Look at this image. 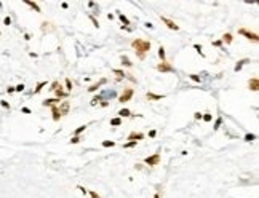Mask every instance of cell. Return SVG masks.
<instances>
[{"label": "cell", "instance_id": "6da1fadb", "mask_svg": "<svg viewBox=\"0 0 259 198\" xmlns=\"http://www.w3.org/2000/svg\"><path fill=\"white\" fill-rule=\"evenodd\" d=\"M131 46L133 50L136 51V56L139 59H146V53L150 51V42L149 40H144V39H136L131 42Z\"/></svg>", "mask_w": 259, "mask_h": 198}, {"label": "cell", "instance_id": "7a4b0ae2", "mask_svg": "<svg viewBox=\"0 0 259 198\" xmlns=\"http://www.w3.org/2000/svg\"><path fill=\"white\" fill-rule=\"evenodd\" d=\"M133 94H134V90H133V88H125V90H123V93L118 96V102L125 104V102H128L130 99L133 98Z\"/></svg>", "mask_w": 259, "mask_h": 198}, {"label": "cell", "instance_id": "3957f363", "mask_svg": "<svg viewBox=\"0 0 259 198\" xmlns=\"http://www.w3.org/2000/svg\"><path fill=\"white\" fill-rule=\"evenodd\" d=\"M238 35H243L245 39L248 40H253V42H257L259 40V35L256 32H249L248 29H245V27H242V29H238Z\"/></svg>", "mask_w": 259, "mask_h": 198}, {"label": "cell", "instance_id": "277c9868", "mask_svg": "<svg viewBox=\"0 0 259 198\" xmlns=\"http://www.w3.org/2000/svg\"><path fill=\"white\" fill-rule=\"evenodd\" d=\"M144 163H146V165H149V166H157V165H160V153H159V152H155V153L150 155V157H146V158H144Z\"/></svg>", "mask_w": 259, "mask_h": 198}, {"label": "cell", "instance_id": "5b68a950", "mask_svg": "<svg viewBox=\"0 0 259 198\" xmlns=\"http://www.w3.org/2000/svg\"><path fill=\"white\" fill-rule=\"evenodd\" d=\"M160 21L168 27V29H171V31H179V26L174 23L173 19H170V18H165V16H160Z\"/></svg>", "mask_w": 259, "mask_h": 198}, {"label": "cell", "instance_id": "8992f818", "mask_svg": "<svg viewBox=\"0 0 259 198\" xmlns=\"http://www.w3.org/2000/svg\"><path fill=\"white\" fill-rule=\"evenodd\" d=\"M157 70L159 72H176V69H174L170 62H166V61H163V62H160L159 65H157Z\"/></svg>", "mask_w": 259, "mask_h": 198}, {"label": "cell", "instance_id": "52a82bcc", "mask_svg": "<svg viewBox=\"0 0 259 198\" xmlns=\"http://www.w3.org/2000/svg\"><path fill=\"white\" fill-rule=\"evenodd\" d=\"M42 104L45 106V107H53V106H59L61 104V99H58V98H51V99H45Z\"/></svg>", "mask_w": 259, "mask_h": 198}, {"label": "cell", "instance_id": "ba28073f", "mask_svg": "<svg viewBox=\"0 0 259 198\" xmlns=\"http://www.w3.org/2000/svg\"><path fill=\"white\" fill-rule=\"evenodd\" d=\"M248 86H249V90L251 91H257L259 90V80H257V77H253V78H249V82H248Z\"/></svg>", "mask_w": 259, "mask_h": 198}, {"label": "cell", "instance_id": "9c48e42d", "mask_svg": "<svg viewBox=\"0 0 259 198\" xmlns=\"http://www.w3.org/2000/svg\"><path fill=\"white\" fill-rule=\"evenodd\" d=\"M126 139H128V141H131V142H138V141L144 139V134H142V133H130Z\"/></svg>", "mask_w": 259, "mask_h": 198}, {"label": "cell", "instance_id": "30bf717a", "mask_svg": "<svg viewBox=\"0 0 259 198\" xmlns=\"http://www.w3.org/2000/svg\"><path fill=\"white\" fill-rule=\"evenodd\" d=\"M69 102L67 101H64V102H61V104L58 106V109H59V112H61V117L62 115H66V114H69Z\"/></svg>", "mask_w": 259, "mask_h": 198}, {"label": "cell", "instance_id": "8fae6325", "mask_svg": "<svg viewBox=\"0 0 259 198\" xmlns=\"http://www.w3.org/2000/svg\"><path fill=\"white\" fill-rule=\"evenodd\" d=\"M106 82H107L106 78H101V80H99L98 83H93V85H91V86L88 88V91H90V93H95V91H98V90L101 88V85H104Z\"/></svg>", "mask_w": 259, "mask_h": 198}, {"label": "cell", "instance_id": "7c38bea8", "mask_svg": "<svg viewBox=\"0 0 259 198\" xmlns=\"http://www.w3.org/2000/svg\"><path fill=\"white\" fill-rule=\"evenodd\" d=\"M146 98L149 99V101H162L165 96H163V94H155V93H150V91H149V93L146 94Z\"/></svg>", "mask_w": 259, "mask_h": 198}, {"label": "cell", "instance_id": "4fadbf2b", "mask_svg": "<svg viewBox=\"0 0 259 198\" xmlns=\"http://www.w3.org/2000/svg\"><path fill=\"white\" fill-rule=\"evenodd\" d=\"M51 117H53V120L54 121H59L61 120V112H59V109H58V106H53L51 107Z\"/></svg>", "mask_w": 259, "mask_h": 198}, {"label": "cell", "instance_id": "5bb4252c", "mask_svg": "<svg viewBox=\"0 0 259 198\" xmlns=\"http://www.w3.org/2000/svg\"><path fill=\"white\" fill-rule=\"evenodd\" d=\"M248 62H249V59H248V58H245V59H240V61H238V62L235 64L234 70H235V72H240V70H242V67H243L245 64H248Z\"/></svg>", "mask_w": 259, "mask_h": 198}, {"label": "cell", "instance_id": "9a60e30c", "mask_svg": "<svg viewBox=\"0 0 259 198\" xmlns=\"http://www.w3.org/2000/svg\"><path fill=\"white\" fill-rule=\"evenodd\" d=\"M27 6H31L32 8V10H35L37 13H42V10H40V6H39V3H35V2H29V0H26V2H24Z\"/></svg>", "mask_w": 259, "mask_h": 198}, {"label": "cell", "instance_id": "2e32d148", "mask_svg": "<svg viewBox=\"0 0 259 198\" xmlns=\"http://www.w3.org/2000/svg\"><path fill=\"white\" fill-rule=\"evenodd\" d=\"M118 117L120 118H126V117H131V110H130V109H120L118 110Z\"/></svg>", "mask_w": 259, "mask_h": 198}, {"label": "cell", "instance_id": "e0dca14e", "mask_svg": "<svg viewBox=\"0 0 259 198\" xmlns=\"http://www.w3.org/2000/svg\"><path fill=\"white\" fill-rule=\"evenodd\" d=\"M117 14H118V19L123 23V26H125V27H128V24H130V19H128V18H126V16H125L122 11H118Z\"/></svg>", "mask_w": 259, "mask_h": 198}, {"label": "cell", "instance_id": "ac0fdd59", "mask_svg": "<svg viewBox=\"0 0 259 198\" xmlns=\"http://www.w3.org/2000/svg\"><path fill=\"white\" fill-rule=\"evenodd\" d=\"M45 86H47V82H39V83H37V86H35V90H34V94H39Z\"/></svg>", "mask_w": 259, "mask_h": 198}, {"label": "cell", "instance_id": "d6986e66", "mask_svg": "<svg viewBox=\"0 0 259 198\" xmlns=\"http://www.w3.org/2000/svg\"><path fill=\"white\" fill-rule=\"evenodd\" d=\"M232 40H234V37H232V34H224V37H222V43L226 42L227 45H230V43H232Z\"/></svg>", "mask_w": 259, "mask_h": 198}, {"label": "cell", "instance_id": "ffe728a7", "mask_svg": "<svg viewBox=\"0 0 259 198\" xmlns=\"http://www.w3.org/2000/svg\"><path fill=\"white\" fill-rule=\"evenodd\" d=\"M122 64L125 65V67H133V62L130 61V59H128V56H125V54L122 56Z\"/></svg>", "mask_w": 259, "mask_h": 198}, {"label": "cell", "instance_id": "44dd1931", "mask_svg": "<svg viewBox=\"0 0 259 198\" xmlns=\"http://www.w3.org/2000/svg\"><path fill=\"white\" fill-rule=\"evenodd\" d=\"M120 125H122V118L120 117H115L110 120V126H120Z\"/></svg>", "mask_w": 259, "mask_h": 198}, {"label": "cell", "instance_id": "7402d4cb", "mask_svg": "<svg viewBox=\"0 0 259 198\" xmlns=\"http://www.w3.org/2000/svg\"><path fill=\"white\" fill-rule=\"evenodd\" d=\"M159 58L162 59V62L166 61V53H165V48H163V46H160V48H159Z\"/></svg>", "mask_w": 259, "mask_h": 198}, {"label": "cell", "instance_id": "603a6c76", "mask_svg": "<svg viewBox=\"0 0 259 198\" xmlns=\"http://www.w3.org/2000/svg\"><path fill=\"white\" fill-rule=\"evenodd\" d=\"M112 72H114V74L117 75V77H118V78H125V75H126V74H125V72H123L122 69H114Z\"/></svg>", "mask_w": 259, "mask_h": 198}, {"label": "cell", "instance_id": "cb8c5ba5", "mask_svg": "<svg viewBox=\"0 0 259 198\" xmlns=\"http://www.w3.org/2000/svg\"><path fill=\"white\" fill-rule=\"evenodd\" d=\"M187 77H189V78H190L192 82H195V83H200V82H202V78L198 77V75H195V74H189Z\"/></svg>", "mask_w": 259, "mask_h": 198}, {"label": "cell", "instance_id": "d4e9b609", "mask_svg": "<svg viewBox=\"0 0 259 198\" xmlns=\"http://www.w3.org/2000/svg\"><path fill=\"white\" fill-rule=\"evenodd\" d=\"M61 88H62V86H61ZM61 88H58L56 91H54V93H56V96H58V99H61V98H66V96H67V93H64Z\"/></svg>", "mask_w": 259, "mask_h": 198}, {"label": "cell", "instance_id": "484cf974", "mask_svg": "<svg viewBox=\"0 0 259 198\" xmlns=\"http://www.w3.org/2000/svg\"><path fill=\"white\" fill-rule=\"evenodd\" d=\"M101 101H103V96H99V94H98V96H95L93 99H91V106H96V104H99Z\"/></svg>", "mask_w": 259, "mask_h": 198}, {"label": "cell", "instance_id": "4316f807", "mask_svg": "<svg viewBox=\"0 0 259 198\" xmlns=\"http://www.w3.org/2000/svg\"><path fill=\"white\" fill-rule=\"evenodd\" d=\"M87 129V125H82V126H78L77 129H75V133H74V136H78L80 133H83V131Z\"/></svg>", "mask_w": 259, "mask_h": 198}, {"label": "cell", "instance_id": "83f0119b", "mask_svg": "<svg viewBox=\"0 0 259 198\" xmlns=\"http://www.w3.org/2000/svg\"><path fill=\"white\" fill-rule=\"evenodd\" d=\"M58 88H61L59 82H53V83H51V86H50V91H56Z\"/></svg>", "mask_w": 259, "mask_h": 198}, {"label": "cell", "instance_id": "f1b7e54d", "mask_svg": "<svg viewBox=\"0 0 259 198\" xmlns=\"http://www.w3.org/2000/svg\"><path fill=\"white\" fill-rule=\"evenodd\" d=\"M221 125H222V117H218V118H216V121H214V126H213V128L218 129Z\"/></svg>", "mask_w": 259, "mask_h": 198}, {"label": "cell", "instance_id": "f546056e", "mask_svg": "<svg viewBox=\"0 0 259 198\" xmlns=\"http://www.w3.org/2000/svg\"><path fill=\"white\" fill-rule=\"evenodd\" d=\"M136 144L138 142H131V141H128L126 144H123V149H133V147H136Z\"/></svg>", "mask_w": 259, "mask_h": 198}, {"label": "cell", "instance_id": "4dcf8cb0", "mask_svg": "<svg viewBox=\"0 0 259 198\" xmlns=\"http://www.w3.org/2000/svg\"><path fill=\"white\" fill-rule=\"evenodd\" d=\"M115 142L114 141H103V147H114Z\"/></svg>", "mask_w": 259, "mask_h": 198}, {"label": "cell", "instance_id": "1f68e13d", "mask_svg": "<svg viewBox=\"0 0 259 198\" xmlns=\"http://www.w3.org/2000/svg\"><path fill=\"white\" fill-rule=\"evenodd\" d=\"M256 139V134H245V141L246 142H251V141Z\"/></svg>", "mask_w": 259, "mask_h": 198}, {"label": "cell", "instance_id": "d6a6232c", "mask_svg": "<svg viewBox=\"0 0 259 198\" xmlns=\"http://www.w3.org/2000/svg\"><path fill=\"white\" fill-rule=\"evenodd\" d=\"M87 193H90L91 198H101V196L98 195V192H95V190H87Z\"/></svg>", "mask_w": 259, "mask_h": 198}, {"label": "cell", "instance_id": "836d02e7", "mask_svg": "<svg viewBox=\"0 0 259 198\" xmlns=\"http://www.w3.org/2000/svg\"><path fill=\"white\" fill-rule=\"evenodd\" d=\"M202 120H203V121H211V120H213V115H211V114H205V115L202 117Z\"/></svg>", "mask_w": 259, "mask_h": 198}, {"label": "cell", "instance_id": "e575fe53", "mask_svg": "<svg viewBox=\"0 0 259 198\" xmlns=\"http://www.w3.org/2000/svg\"><path fill=\"white\" fill-rule=\"evenodd\" d=\"M193 48L197 50V53H200V56H205V53L202 51V45H197V43H195V45H193Z\"/></svg>", "mask_w": 259, "mask_h": 198}, {"label": "cell", "instance_id": "d590c367", "mask_svg": "<svg viewBox=\"0 0 259 198\" xmlns=\"http://www.w3.org/2000/svg\"><path fill=\"white\" fill-rule=\"evenodd\" d=\"M90 21H91V23H93V26H95V27H99V21L96 19V18H95V16H90Z\"/></svg>", "mask_w": 259, "mask_h": 198}, {"label": "cell", "instance_id": "8d00e7d4", "mask_svg": "<svg viewBox=\"0 0 259 198\" xmlns=\"http://www.w3.org/2000/svg\"><path fill=\"white\" fill-rule=\"evenodd\" d=\"M66 88H67V93L72 91V82H70L69 78H66Z\"/></svg>", "mask_w": 259, "mask_h": 198}, {"label": "cell", "instance_id": "74e56055", "mask_svg": "<svg viewBox=\"0 0 259 198\" xmlns=\"http://www.w3.org/2000/svg\"><path fill=\"white\" fill-rule=\"evenodd\" d=\"M80 141H82V139H80L78 136H74V137L70 139V144H78V142H80Z\"/></svg>", "mask_w": 259, "mask_h": 198}, {"label": "cell", "instance_id": "f35d334b", "mask_svg": "<svg viewBox=\"0 0 259 198\" xmlns=\"http://www.w3.org/2000/svg\"><path fill=\"white\" fill-rule=\"evenodd\" d=\"M15 91H18V93L24 91V85H23V83H19V85H18V86H15Z\"/></svg>", "mask_w": 259, "mask_h": 198}, {"label": "cell", "instance_id": "ab89813d", "mask_svg": "<svg viewBox=\"0 0 259 198\" xmlns=\"http://www.w3.org/2000/svg\"><path fill=\"white\" fill-rule=\"evenodd\" d=\"M213 45H214V46H219V48H222V40H214V42H213Z\"/></svg>", "mask_w": 259, "mask_h": 198}, {"label": "cell", "instance_id": "60d3db41", "mask_svg": "<svg viewBox=\"0 0 259 198\" xmlns=\"http://www.w3.org/2000/svg\"><path fill=\"white\" fill-rule=\"evenodd\" d=\"M202 117H203V114H200V112H195V114H193V118L195 120H202Z\"/></svg>", "mask_w": 259, "mask_h": 198}, {"label": "cell", "instance_id": "b9f144b4", "mask_svg": "<svg viewBox=\"0 0 259 198\" xmlns=\"http://www.w3.org/2000/svg\"><path fill=\"white\" fill-rule=\"evenodd\" d=\"M3 23H5V26H10V24H11V18H10V16H6L5 19H3Z\"/></svg>", "mask_w": 259, "mask_h": 198}, {"label": "cell", "instance_id": "7bdbcfd3", "mask_svg": "<svg viewBox=\"0 0 259 198\" xmlns=\"http://www.w3.org/2000/svg\"><path fill=\"white\" fill-rule=\"evenodd\" d=\"M0 104H2V107H5V109H10V104H8L6 101H0Z\"/></svg>", "mask_w": 259, "mask_h": 198}, {"label": "cell", "instance_id": "ee69618b", "mask_svg": "<svg viewBox=\"0 0 259 198\" xmlns=\"http://www.w3.org/2000/svg\"><path fill=\"white\" fill-rule=\"evenodd\" d=\"M155 134H157V131H155V129L149 131V137H155Z\"/></svg>", "mask_w": 259, "mask_h": 198}, {"label": "cell", "instance_id": "f6af8a7d", "mask_svg": "<svg viewBox=\"0 0 259 198\" xmlns=\"http://www.w3.org/2000/svg\"><path fill=\"white\" fill-rule=\"evenodd\" d=\"M61 6L64 8V10H67V8H69V3H67V2H62V3H61Z\"/></svg>", "mask_w": 259, "mask_h": 198}, {"label": "cell", "instance_id": "bcb514c9", "mask_svg": "<svg viewBox=\"0 0 259 198\" xmlns=\"http://www.w3.org/2000/svg\"><path fill=\"white\" fill-rule=\"evenodd\" d=\"M99 104H101V106H103V107H107V106H109V102H107V101H101V102H99Z\"/></svg>", "mask_w": 259, "mask_h": 198}, {"label": "cell", "instance_id": "7dc6e473", "mask_svg": "<svg viewBox=\"0 0 259 198\" xmlns=\"http://www.w3.org/2000/svg\"><path fill=\"white\" fill-rule=\"evenodd\" d=\"M6 91L10 93V94H11V93H15V86H8V90H6Z\"/></svg>", "mask_w": 259, "mask_h": 198}, {"label": "cell", "instance_id": "c3c4849f", "mask_svg": "<svg viewBox=\"0 0 259 198\" xmlns=\"http://www.w3.org/2000/svg\"><path fill=\"white\" fill-rule=\"evenodd\" d=\"M23 112H24V114H31V109H27V107H23Z\"/></svg>", "mask_w": 259, "mask_h": 198}, {"label": "cell", "instance_id": "681fc988", "mask_svg": "<svg viewBox=\"0 0 259 198\" xmlns=\"http://www.w3.org/2000/svg\"><path fill=\"white\" fill-rule=\"evenodd\" d=\"M78 190H82V193H87V190H85V188H83L82 185H78Z\"/></svg>", "mask_w": 259, "mask_h": 198}, {"label": "cell", "instance_id": "f907efd6", "mask_svg": "<svg viewBox=\"0 0 259 198\" xmlns=\"http://www.w3.org/2000/svg\"><path fill=\"white\" fill-rule=\"evenodd\" d=\"M154 198H160V193H155V195H154Z\"/></svg>", "mask_w": 259, "mask_h": 198}, {"label": "cell", "instance_id": "816d5d0a", "mask_svg": "<svg viewBox=\"0 0 259 198\" xmlns=\"http://www.w3.org/2000/svg\"><path fill=\"white\" fill-rule=\"evenodd\" d=\"M0 35H2V32H0Z\"/></svg>", "mask_w": 259, "mask_h": 198}]
</instances>
